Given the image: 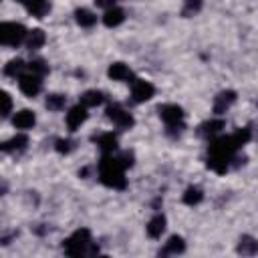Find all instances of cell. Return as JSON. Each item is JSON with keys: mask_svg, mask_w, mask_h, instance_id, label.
<instances>
[{"mask_svg": "<svg viewBox=\"0 0 258 258\" xmlns=\"http://www.w3.org/2000/svg\"><path fill=\"white\" fill-rule=\"evenodd\" d=\"M236 151H238V145L234 143L232 135L212 137L208 147V167L216 173H226Z\"/></svg>", "mask_w": 258, "mask_h": 258, "instance_id": "cell-1", "label": "cell"}, {"mask_svg": "<svg viewBox=\"0 0 258 258\" xmlns=\"http://www.w3.org/2000/svg\"><path fill=\"white\" fill-rule=\"evenodd\" d=\"M99 179H101V183H105L107 187H113V189H123L127 185L125 167L117 155H111V153L103 155V159L99 161Z\"/></svg>", "mask_w": 258, "mask_h": 258, "instance_id": "cell-2", "label": "cell"}, {"mask_svg": "<svg viewBox=\"0 0 258 258\" xmlns=\"http://www.w3.org/2000/svg\"><path fill=\"white\" fill-rule=\"evenodd\" d=\"M91 246V232L87 228H79L75 230L64 242H62V250L69 256H85L89 252Z\"/></svg>", "mask_w": 258, "mask_h": 258, "instance_id": "cell-3", "label": "cell"}, {"mask_svg": "<svg viewBox=\"0 0 258 258\" xmlns=\"http://www.w3.org/2000/svg\"><path fill=\"white\" fill-rule=\"evenodd\" d=\"M157 111L163 123L167 125V133L177 135L183 129V109L179 105H161Z\"/></svg>", "mask_w": 258, "mask_h": 258, "instance_id": "cell-4", "label": "cell"}, {"mask_svg": "<svg viewBox=\"0 0 258 258\" xmlns=\"http://www.w3.org/2000/svg\"><path fill=\"white\" fill-rule=\"evenodd\" d=\"M26 28L16 22H0V44L18 46L26 38Z\"/></svg>", "mask_w": 258, "mask_h": 258, "instance_id": "cell-5", "label": "cell"}, {"mask_svg": "<svg viewBox=\"0 0 258 258\" xmlns=\"http://www.w3.org/2000/svg\"><path fill=\"white\" fill-rule=\"evenodd\" d=\"M107 119L113 121V125L119 127V129H129L135 123L133 115L129 111H125L121 105H109L107 107Z\"/></svg>", "mask_w": 258, "mask_h": 258, "instance_id": "cell-6", "label": "cell"}, {"mask_svg": "<svg viewBox=\"0 0 258 258\" xmlns=\"http://www.w3.org/2000/svg\"><path fill=\"white\" fill-rule=\"evenodd\" d=\"M153 95H155V87L149 81H143V79H135L133 81V85H131V97H133L135 103H145Z\"/></svg>", "mask_w": 258, "mask_h": 258, "instance_id": "cell-7", "label": "cell"}, {"mask_svg": "<svg viewBox=\"0 0 258 258\" xmlns=\"http://www.w3.org/2000/svg\"><path fill=\"white\" fill-rule=\"evenodd\" d=\"M40 79H42V77L32 75V73L20 75V77H18V87H20V91H22L26 97H36V95L40 93V89H42V81H40Z\"/></svg>", "mask_w": 258, "mask_h": 258, "instance_id": "cell-8", "label": "cell"}, {"mask_svg": "<svg viewBox=\"0 0 258 258\" xmlns=\"http://www.w3.org/2000/svg\"><path fill=\"white\" fill-rule=\"evenodd\" d=\"M85 121H87V107L85 105L79 103V105L69 109V113H67V127H69V131H77Z\"/></svg>", "mask_w": 258, "mask_h": 258, "instance_id": "cell-9", "label": "cell"}, {"mask_svg": "<svg viewBox=\"0 0 258 258\" xmlns=\"http://www.w3.org/2000/svg\"><path fill=\"white\" fill-rule=\"evenodd\" d=\"M16 2L24 4V8H26L32 16H36V18L46 16L48 10H50V2H48V0H16Z\"/></svg>", "mask_w": 258, "mask_h": 258, "instance_id": "cell-10", "label": "cell"}, {"mask_svg": "<svg viewBox=\"0 0 258 258\" xmlns=\"http://www.w3.org/2000/svg\"><path fill=\"white\" fill-rule=\"evenodd\" d=\"M26 145H28V137L24 133H18V135H14L8 141H0V151L14 153V151H22Z\"/></svg>", "mask_w": 258, "mask_h": 258, "instance_id": "cell-11", "label": "cell"}, {"mask_svg": "<svg viewBox=\"0 0 258 258\" xmlns=\"http://www.w3.org/2000/svg\"><path fill=\"white\" fill-rule=\"evenodd\" d=\"M93 141L99 145V149L103 151V155H109L117 149V137L113 133H101V135H95Z\"/></svg>", "mask_w": 258, "mask_h": 258, "instance_id": "cell-12", "label": "cell"}, {"mask_svg": "<svg viewBox=\"0 0 258 258\" xmlns=\"http://www.w3.org/2000/svg\"><path fill=\"white\" fill-rule=\"evenodd\" d=\"M236 101V93L234 91H222L216 99H214V113L216 115H222L226 113V109Z\"/></svg>", "mask_w": 258, "mask_h": 258, "instance_id": "cell-13", "label": "cell"}, {"mask_svg": "<svg viewBox=\"0 0 258 258\" xmlns=\"http://www.w3.org/2000/svg\"><path fill=\"white\" fill-rule=\"evenodd\" d=\"M36 123V117H34V113L32 111H28V109H22V111H18L14 117H12V125L16 127V129H30L32 125Z\"/></svg>", "mask_w": 258, "mask_h": 258, "instance_id": "cell-14", "label": "cell"}, {"mask_svg": "<svg viewBox=\"0 0 258 258\" xmlns=\"http://www.w3.org/2000/svg\"><path fill=\"white\" fill-rule=\"evenodd\" d=\"M107 75H109L113 81H131V79H133L131 69H129L127 64H123V62H113V64L109 67Z\"/></svg>", "mask_w": 258, "mask_h": 258, "instance_id": "cell-15", "label": "cell"}, {"mask_svg": "<svg viewBox=\"0 0 258 258\" xmlns=\"http://www.w3.org/2000/svg\"><path fill=\"white\" fill-rule=\"evenodd\" d=\"M123 20H125V12H123L121 8H117V6L107 8L105 14H103V22H105V26H109V28L119 26Z\"/></svg>", "mask_w": 258, "mask_h": 258, "instance_id": "cell-16", "label": "cell"}, {"mask_svg": "<svg viewBox=\"0 0 258 258\" xmlns=\"http://www.w3.org/2000/svg\"><path fill=\"white\" fill-rule=\"evenodd\" d=\"M222 129H224V121H222V119H212V121L202 123L200 129H198V133H200L202 137H216Z\"/></svg>", "mask_w": 258, "mask_h": 258, "instance_id": "cell-17", "label": "cell"}, {"mask_svg": "<svg viewBox=\"0 0 258 258\" xmlns=\"http://www.w3.org/2000/svg\"><path fill=\"white\" fill-rule=\"evenodd\" d=\"M163 230H165V216L163 214H155L147 224V236L149 238H159L163 234Z\"/></svg>", "mask_w": 258, "mask_h": 258, "instance_id": "cell-18", "label": "cell"}, {"mask_svg": "<svg viewBox=\"0 0 258 258\" xmlns=\"http://www.w3.org/2000/svg\"><path fill=\"white\" fill-rule=\"evenodd\" d=\"M24 40H26V46L30 50H36V48H40L46 42V36H44V32L40 28H34V30H28L26 32V38Z\"/></svg>", "mask_w": 258, "mask_h": 258, "instance_id": "cell-19", "label": "cell"}, {"mask_svg": "<svg viewBox=\"0 0 258 258\" xmlns=\"http://www.w3.org/2000/svg\"><path fill=\"white\" fill-rule=\"evenodd\" d=\"M185 250V242L181 236H171L165 242V248L161 250V254H181Z\"/></svg>", "mask_w": 258, "mask_h": 258, "instance_id": "cell-20", "label": "cell"}, {"mask_svg": "<svg viewBox=\"0 0 258 258\" xmlns=\"http://www.w3.org/2000/svg\"><path fill=\"white\" fill-rule=\"evenodd\" d=\"M238 252L244 256H254L258 252V242L252 236H242L240 244H238Z\"/></svg>", "mask_w": 258, "mask_h": 258, "instance_id": "cell-21", "label": "cell"}, {"mask_svg": "<svg viewBox=\"0 0 258 258\" xmlns=\"http://www.w3.org/2000/svg\"><path fill=\"white\" fill-rule=\"evenodd\" d=\"M105 101V97H103V93L101 91H85L83 95H81V105H85V107H97V105H101Z\"/></svg>", "mask_w": 258, "mask_h": 258, "instance_id": "cell-22", "label": "cell"}, {"mask_svg": "<svg viewBox=\"0 0 258 258\" xmlns=\"http://www.w3.org/2000/svg\"><path fill=\"white\" fill-rule=\"evenodd\" d=\"M75 20H77L81 26L91 28V26L97 22V16H95L91 10H87V8H79V10H75Z\"/></svg>", "mask_w": 258, "mask_h": 258, "instance_id": "cell-23", "label": "cell"}, {"mask_svg": "<svg viewBox=\"0 0 258 258\" xmlns=\"http://www.w3.org/2000/svg\"><path fill=\"white\" fill-rule=\"evenodd\" d=\"M202 198H204V191H202L200 187H196V185H189V187L185 189V194H183V204L196 206V204L202 202Z\"/></svg>", "mask_w": 258, "mask_h": 258, "instance_id": "cell-24", "label": "cell"}, {"mask_svg": "<svg viewBox=\"0 0 258 258\" xmlns=\"http://www.w3.org/2000/svg\"><path fill=\"white\" fill-rule=\"evenodd\" d=\"M232 139H234V143H236L238 149H240L242 145H246V143L252 139V129H250V127H240V129H236V131L232 133Z\"/></svg>", "mask_w": 258, "mask_h": 258, "instance_id": "cell-25", "label": "cell"}, {"mask_svg": "<svg viewBox=\"0 0 258 258\" xmlns=\"http://www.w3.org/2000/svg\"><path fill=\"white\" fill-rule=\"evenodd\" d=\"M24 60L22 58H12L6 67H4V73L8 75V77H20L22 75V71H24Z\"/></svg>", "mask_w": 258, "mask_h": 258, "instance_id": "cell-26", "label": "cell"}, {"mask_svg": "<svg viewBox=\"0 0 258 258\" xmlns=\"http://www.w3.org/2000/svg\"><path fill=\"white\" fill-rule=\"evenodd\" d=\"M64 103H67V97H64V95L52 93V95L46 97V109H50V111H60V109H64Z\"/></svg>", "mask_w": 258, "mask_h": 258, "instance_id": "cell-27", "label": "cell"}, {"mask_svg": "<svg viewBox=\"0 0 258 258\" xmlns=\"http://www.w3.org/2000/svg\"><path fill=\"white\" fill-rule=\"evenodd\" d=\"M26 67L30 69V73H32V75H38V77H44V75L48 73V64H46L42 58H32Z\"/></svg>", "mask_w": 258, "mask_h": 258, "instance_id": "cell-28", "label": "cell"}, {"mask_svg": "<svg viewBox=\"0 0 258 258\" xmlns=\"http://www.w3.org/2000/svg\"><path fill=\"white\" fill-rule=\"evenodd\" d=\"M10 111H12V99L6 91H0V115L6 117Z\"/></svg>", "mask_w": 258, "mask_h": 258, "instance_id": "cell-29", "label": "cell"}, {"mask_svg": "<svg viewBox=\"0 0 258 258\" xmlns=\"http://www.w3.org/2000/svg\"><path fill=\"white\" fill-rule=\"evenodd\" d=\"M202 2H204V0H185V8H183V14H185V16H189V14L198 12V10L202 8Z\"/></svg>", "mask_w": 258, "mask_h": 258, "instance_id": "cell-30", "label": "cell"}, {"mask_svg": "<svg viewBox=\"0 0 258 258\" xmlns=\"http://www.w3.org/2000/svg\"><path fill=\"white\" fill-rule=\"evenodd\" d=\"M119 157V161L123 163V167H131L133 165V153L131 151H123L121 155H117Z\"/></svg>", "mask_w": 258, "mask_h": 258, "instance_id": "cell-31", "label": "cell"}, {"mask_svg": "<svg viewBox=\"0 0 258 258\" xmlns=\"http://www.w3.org/2000/svg\"><path fill=\"white\" fill-rule=\"evenodd\" d=\"M71 145H73V143H71L69 139H58V141H56V151L69 153V151H71Z\"/></svg>", "mask_w": 258, "mask_h": 258, "instance_id": "cell-32", "label": "cell"}, {"mask_svg": "<svg viewBox=\"0 0 258 258\" xmlns=\"http://www.w3.org/2000/svg\"><path fill=\"white\" fill-rule=\"evenodd\" d=\"M95 4L107 10V8H113V6H115V0H95Z\"/></svg>", "mask_w": 258, "mask_h": 258, "instance_id": "cell-33", "label": "cell"}, {"mask_svg": "<svg viewBox=\"0 0 258 258\" xmlns=\"http://www.w3.org/2000/svg\"><path fill=\"white\" fill-rule=\"evenodd\" d=\"M6 191H8V183L4 179H0V196H4Z\"/></svg>", "mask_w": 258, "mask_h": 258, "instance_id": "cell-34", "label": "cell"}]
</instances>
